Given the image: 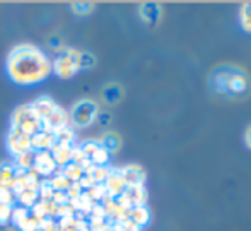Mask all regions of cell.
I'll return each instance as SVG.
<instances>
[{
  "label": "cell",
  "instance_id": "cell-1",
  "mask_svg": "<svg viewBox=\"0 0 251 231\" xmlns=\"http://www.w3.org/2000/svg\"><path fill=\"white\" fill-rule=\"evenodd\" d=\"M7 76L19 86H33L51 74V60L40 46L19 43L10 48L5 60Z\"/></svg>",
  "mask_w": 251,
  "mask_h": 231
},
{
  "label": "cell",
  "instance_id": "cell-2",
  "mask_svg": "<svg viewBox=\"0 0 251 231\" xmlns=\"http://www.w3.org/2000/svg\"><path fill=\"white\" fill-rule=\"evenodd\" d=\"M100 115V106L94 99L82 98L79 101H75L70 106L69 112V122H72L74 127L77 129H86V127L93 125L98 120Z\"/></svg>",
  "mask_w": 251,
  "mask_h": 231
},
{
  "label": "cell",
  "instance_id": "cell-3",
  "mask_svg": "<svg viewBox=\"0 0 251 231\" xmlns=\"http://www.w3.org/2000/svg\"><path fill=\"white\" fill-rule=\"evenodd\" d=\"M80 50L63 48L51 62V72H55L62 79L74 77L80 70Z\"/></svg>",
  "mask_w": 251,
  "mask_h": 231
},
{
  "label": "cell",
  "instance_id": "cell-4",
  "mask_svg": "<svg viewBox=\"0 0 251 231\" xmlns=\"http://www.w3.org/2000/svg\"><path fill=\"white\" fill-rule=\"evenodd\" d=\"M7 147L9 151L12 152L14 156H21V154H26V152H31L33 147H31V137L23 134L21 130L12 129L7 136Z\"/></svg>",
  "mask_w": 251,
  "mask_h": 231
},
{
  "label": "cell",
  "instance_id": "cell-5",
  "mask_svg": "<svg viewBox=\"0 0 251 231\" xmlns=\"http://www.w3.org/2000/svg\"><path fill=\"white\" fill-rule=\"evenodd\" d=\"M33 168L36 170L38 173H41V175H50V173L55 172L56 163H55V159H53L51 152L41 151V152H38V154H34Z\"/></svg>",
  "mask_w": 251,
  "mask_h": 231
},
{
  "label": "cell",
  "instance_id": "cell-6",
  "mask_svg": "<svg viewBox=\"0 0 251 231\" xmlns=\"http://www.w3.org/2000/svg\"><path fill=\"white\" fill-rule=\"evenodd\" d=\"M55 144L56 137L50 132H45V130H38L34 136H31V147H33V151H50Z\"/></svg>",
  "mask_w": 251,
  "mask_h": 231
},
{
  "label": "cell",
  "instance_id": "cell-7",
  "mask_svg": "<svg viewBox=\"0 0 251 231\" xmlns=\"http://www.w3.org/2000/svg\"><path fill=\"white\" fill-rule=\"evenodd\" d=\"M56 106H58V105H56L51 98H48V96H41V98H38L36 101L31 105V108H33V112L38 115V118L43 122L45 118H48V116L55 112Z\"/></svg>",
  "mask_w": 251,
  "mask_h": 231
},
{
  "label": "cell",
  "instance_id": "cell-8",
  "mask_svg": "<svg viewBox=\"0 0 251 231\" xmlns=\"http://www.w3.org/2000/svg\"><path fill=\"white\" fill-rule=\"evenodd\" d=\"M101 98H102V101H104L106 105H116V103H120V101H122V98H123L122 86H120V84H116V83L106 84V86L101 89Z\"/></svg>",
  "mask_w": 251,
  "mask_h": 231
},
{
  "label": "cell",
  "instance_id": "cell-9",
  "mask_svg": "<svg viewBox=\"0 0 251 231\" xmlns=\"http://www.w3.org/2000/svg\"><path fill=\"white\" fill-rule=\"evenodd\" d=\"M122 178L126 185H132V187H139L144 182V172L140 166L130 165L126 168L122 170Z\"/></svg>",
  "mask_w": 251,
  "mask_h": 231
},
{
  "label": "cell",
  "instance_id": "cell-10",
  "mask_svg": "<svg viewBox=\"0 0 251 231\" xmlns=\"http://www.w3.org/2000/svg\"><path fill=\"white\" fill-rule=\"evenodd\" d=\"M139 14L146 24H155L161 17V7L157 3H142L139 7Z\"/></svg>",
  "mask_w": 251,
  "mask_h": 231
},
{
  "label": "cell",
  "instance_id": "cell-11",
  "mask_svg": "<svg viewBox=\"0 0 251 231\" xmlns=\"http://www.w3.org/2000/svg\"><path fill=\"white\" fill-rule=\"evenodd\" d=\"M100 145L108 154L109 152L113 154V152H116L122 147V137L116 132H106V134H102V137L100 139Z\"/></svg>",
  "mask_w": 251,
  "mask_h": 231
},
{
  "label": "cell",
  "instance_id": "cell-12",
  "mask_svg": "<svg viewBox=\"0 0 251 231\" xmlns=\"http://www.w3.org/2000/svg\"><path fill=\"white\" fill-rule=\"evenodd\" d=\"M53 159H55V163H58V165H69V161L72 159V149H70V145H65V144H55L53 145Z\"/></svg>",
  "mask_w": 251,
  "mask_h": 231
},
{
  "label": "cell",
  "instance_id": "cell-13",
  "mask_svg": "<svg viewBox=\"0 0 251 231\" xmlns=\"http://www.w3.org/2000/svg\"><path fill=\"white\" fill-rule=\"evenodd\" d=\"M248 87V79L243 74H231L229 79V92H243Z\"/></svg>",
  "mask_w": 251,
  "mask_h": 231
},
{
  "label": "cell",
  "instance_id": "cell-14",
  "mask_svg": "<svg viewBox=\"0 0 251 231\" xmlns=\"http://www.w3.org/2000/svg\"><path fill=\"white\" fill-rule=\"evenodd\" d=\"M130 221L137 226L146 225V223L149 221V211H147L146 207H142V205H135V207L132 209V212H130Z\"/></svg>",
  "mask_w": 251,
  "mask_h": 231
},
{
  "label": "cell",
  "instance_id": "cell-15",
  "mask_svg": "<svg viewBox=\"0 0 251 231\" xmlns=\"http://www.w3.org/2000/svg\"><path fill=\"white\" fill-rule=\"evenodd\" d=\"M14 172H16V166H12V165L0 166V190L10 187V182H12V178H14Z\"/></svg>",
  "mask_w": 251,
  "mask_h": 231
},
{
  "label": "cell",
  "instance_id": "cell-16",
  "mask_svg": "<svg viewBox=\"0 0 251 231\" xmlns=\"http://www.w3.org/2000/svg\"><path fill=\"white\" fill-rule=\"evenodd\" d=\"M70 10H72L75 16H89L94 10V3L91 2H74L70 3Z\"/></svg>",
  "mask_w": 251,
  "mask_h": 231
},
{
  "label": "cell",
  "instance_id": "cell-17",
  "mask_svg": "<svg viewBox=\"0 0 251 231\" xmlns=\"http://www.w3.org/2000/svg\"><path fill=\"white\" fill-rule=\"evenodd\" d=\"M106 182H108V192H111L113 195L120 194V192L123 190V187H125V182H123L122 175H113V176H108L106 178Z\"/></svg>",
  "mask_w": 251,
  "mask_h": 231
},
{
  "label": "cell",
  "instance_id": "cell-18",
  "mask_svg": "<svg viewBox=\"0 0 251 231\" xmlns=\"http://www.w3.org/2000/svg\"><path fill=\"white\" fill-rule=\"evenodd\" d=\"M16 163H17V168L19 170H24V172H29V168L33 166L34 163V154L33 151L31 152H26V154H21L16 158Z\"/></svg>",
  "mask_w": 251,
  "mask_h": 231
},
{
  "label": "cell",
  "instance_id": "cell-19",
  "mask_svg": "<svg viewBox=\"0 0 251 231\" xmlns=\"http://www.w3.org/2000/svg\"><path fill=\"white\" fill-rule=\"evenodd\" d=\"M17 199L21 201V204L24 205V207H31V205L36 204V199H38V194L36 190H24L23 194L17 195Z\"/></svg>",
  "mask_w": 251,
  "mask_h": 231
},
{
  "label": "cell",
  "instance_id": "cell-20",
  "mask_svg": "<svg viewBox=\"0 0 251 231\" xmlns=\"http://www.w3.org/2000/svg\"><path fill=\"white\" fill-rule=\"evenodd\" d=\"M80 175H82V168H80L79 165H75V163H72V165H67L65 166V178L69 180H80Z\"/></svg>",
  "mask_w": 251,
  "mask_h": 231
},
{
  "label": "cell",
  "instance_id": "cell-21",
  "mask_svg": "<svg viewBox=\"0 0 251 231\" xmlns=\"http://www.w3.org/2000/svg\"><path fill=\"white\" fill-rule=\"evenodd\" d=\"M29 216V212H27V209L26 207H16V209H12V214H10V221L14 223L16 226H19L21 223L24 221V219Z\"/></svg>",
  "mask_w": 251,
  "mask_h": 231
},
{
  "label": "cell",
  "instance_id": "cell-22",
  "mask_svg": "<svg viewBox=\"0 0 251 231\" xmlns=\"http://www.w3.org/2000/svg\"><path fill=\"white\" fill-rule=\"evenodd\" d=\"M80 70L82 69H93L96 65V57L89 52H80Z\"/></svg>",
  "mask_w": 251,
  "mask_h": 231
},
{
  "label": "cell",
  "instance_id": "cell-23",
  "mask_svg": "<svg viewBox=\"0 0 251 231\" xmlns=\"http://www.w3.org/2000/svg\"><path fill=\"white\" fill-rule=\"evenodd\" d=\"M108 156H109L108 152H106L104 149H102L101 145H100V149H98V151L94 152L93 156H91L89 161L93 163L94 166H102V165H106V161H108Z\"/></svg>",
  "mask_w": 251,
  "mask_h": 231
},
{
  "label": "cell",
  "instance_id": "cell-24",
  "mask_svg": "<svg viewBox=\"0 0 251 231\" xmlns=\"http://www.w3.org/2000/svg\"><path fill=\"white\" fill-rule=\"evenodd\" d=\"M17 228L21 231H40V221H38L36 218H29V216H27Z\"/></svg>",
  "mask_w": 251,
  "mask_h": 231
},
{
  "label": "cell",
  "instance_id": "cell-25",
  "mask_svg": "<svg viewBox=\"0 0 251 231\" xmlns=\"http://www.w3.org/2000/svg\"><path fill=\"white\" fill-rule=\"evenodd\" d=\"M47 43L53 50V52H58L60 53L63 50V40L58 36V34H51V36H48Z\"/></svg>",
  "mask_w": 251,
  "mask_h": 231
},
{
  "label": "cell",
  "instance_id": "cell-26",
  "mask_svg": "<svg viewBox=\"0 0 251 231\" xmlns=\"http://www.w3.org/2000/svg\"><path fill=\"white\" fill-rule=\"evenodd\" d=\"M241 23L246 31H251V5H245L241 12Z\"/></svg>",
  "mask_w": 251,
  "mask_h": 231
},
{
  "label": "cell",
  "instance_id": "cell-27",
  "mask_svg": "<svg viewBox=\"0 0 251 231\" xmlns=\"http://www.w3.org/2000/svg\"><path fill=\"white\" fill-rule=\"evenodd\" d=\"M10 214H12V205H3L0 209V225H5L10 221Z\"/></svg>",
  "mask_w": 251,
  "mask_h": 231
},
{
  "label": "cell",
  "instance_id": "cell-28",
  "mask_svg": "<svg viewBox=\"0 0 251 231\" xmlns=\"http://www.w3.org/2000/svg\"><path fill=\"white\" fill-rule=\"evenodd\" d=\"M109 120H111V115H109V113H101L100 112V115H98V122L102 123V125H106Z\"/></svg>",
  "mask_w": 251,
  "mask_h": 231
},
{
  "label": "cell",
  "instance_id": "cell-29",
  "mask_svg": "<svg viewBox=\"0 0 251 231\" xmlns=\"http://www.w3.org/2000/svg\"><path fill=\"white\" fill-rule=\"evenodd\" d=\"M245 139H246V144H248V147L251 149V125L248 127V130H246Z\"/></svg>",
  "mask_w": 251,
  "mask_h": 231
},
{
  "label": "cell",
  "instance_id": "cell-30",
  "mask_svg": "<svg viewBox=\"0 0 251 231\" xmlns=\"http://www.w3.org/2000/svg\"><path fill=\"white\" fill-rule=\"evenodd\" d=\"M3 207V204H2V201H0V209H2Z\"/></svg>",
  "mask_w": 251,
  "mask_h": 231
}]
</instances>
